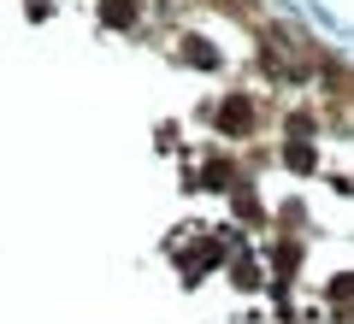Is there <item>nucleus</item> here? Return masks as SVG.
<instances>
[{"label":"nucleus","mask_w":354,"mask_h":324,"mask_svg":"<svg viewBox=\"0 0 354 324\" xmlns=\"http://www.w3.org/2000/svg\"><path fill=\"white\" fill-rule=\"evenodd\" d=\"M325 295H330V301H354V271H348V277H330Z\"/></svg>","instance_id":"obj_5"},{"label":"nucleus","mask_w":354,"mask_h":324,"mask_svg":"<svg viewBox=\"0 0 354 324\" xmlns=\"http://www.w3.org/2000/svg\"><path fill=\"white\" fill-rule=\"evenodd\" d=\"M283 165H290V171H313V165H319V153L307 148V142H290V148H283Z\"/></svg>","instance_id":"obj_2"},{"label":"nucleus","mask_w":354,"mask_h":324,"mask_svg":"<svg viewBox=\"0 0 354 324\" xmlns=\"http://www.w3.org/2000/svg\"><path fill=\"white\" fill-rule=\"evenodd\" d=\"M272 265H278V271L290 277L295 265H301V248H295V242H283V248H272Z\"/></svg>","instance_id":"obj_3"},{"label":"nucleus","mask_w":354,"mask_h":324,"mask_svg":"<svg viewBox=\"0 0 354 324\" xmlns=\"http://www.w3.org/2000/svg\"><path fill=\"white\" fill-rule=\"evenodd\" d=\"M130 18H136V0H106V24H118V30H124Z\"/></svg>","instance_id":"obj_4"},{"label":"nucleus","mask_w":354,"mask_h":324,"mask_svg":"<svg viewBox=\"0 0 354 324\" xmlns=\"http://www.w3.org/2000/svg\"><path fill=\"white\" fill-rule=\"evenodd\" d=\"M218 130H225V136H248V130H254V100L230 95L225 106H218Z\"/></svg>","instance_id":"obj_1"}]
</instances>
